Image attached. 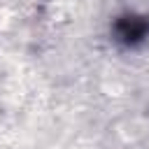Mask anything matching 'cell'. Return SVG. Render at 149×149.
<instances>
[{"label":"cell","mask_w":149,"mask_h":149,"mask_svg":"<svg viewBox=\"0 0 149 149\" xmlns=\"http://www.w3.org/2000/svg\"><path fill=\"white\" fill-rule=\"evenodd\" d=\"M114 30H116V37L121 42L135 44V42H140V40L147 37L149 23H147L144 16H123V19H119V23H116Z\"/></svg>","instance_id":"6da1fadb"}]
</instances>
